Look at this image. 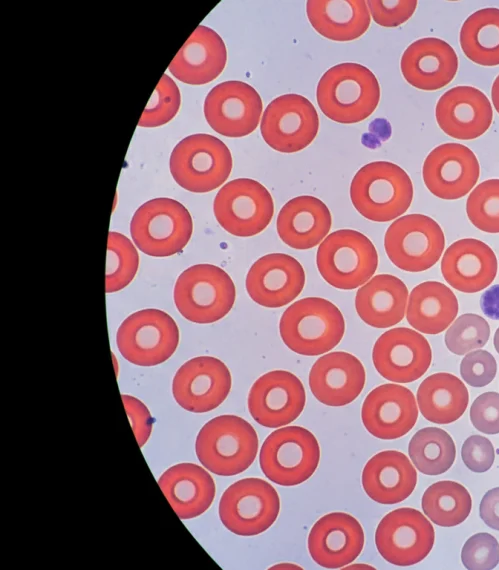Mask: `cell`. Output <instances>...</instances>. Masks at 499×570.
<instances>
[{
  "mask_svg": "<svg viewBox=\"0 0 499 570\" xmlns=\"http://www.w3.org/2000/svg\"><path fill=\"white\" fill-rule=\"evenodd\" d=\"M316 98L326 117L341 124H353L374 112L380 100V86L367 67L358 63H341L322 75Z\"/></svg>",
  "mask_w": 499,
  "mask_h": 570,
  "instance_id": "cell-1",
  "label": "cell"
},
{
  "mask_svg": "<svg viewBox=\"0 0 499 570\" xmlns=\"http://www.w3.org/2000/svg\"><path fill=\"white\" fill-rule=\"evenodd\" d=\"M280 336L293 352L305 356L324 354L341 341L345 321L331 301L306 297L291 304L282 314Z\"/></svg>",
  "mask_w": 499,
  "mask_h": 570,
  "instance_id": "cell-2",
  "label": "cell"
},
{
  "mask_svg": "<svg viewBox=\"0 0 499 570\" xmlns=\"http://www.w3.org/2000/svg\"><path fill=\"white\" fill-rule=\"evenodd\" d=\"M350 198L366 219L388 222L407 211L413 199V185L400 166L375 161L357 171L350 185Z\"/></svg>",
  "mask_w": 499,
  "mask_h": 570,
  "instance_id": "cell-3",
  "label": "cell"
},
{
  "mask_svg": "<svg viewBox=\"0 0 499 570\" xmlns=\"http://www.w3.org/2000/svg\"><path fill=\"white\" fill-rule=\"evenodd\" d=\"M258 437L253 426L235 415H221L199 431L195 452L200 463L219 476L242 473L253 463Z\"/></svg>",
  "mask_w": 499,
  "mask_h": 570,
  "instance_id": "cell-4",
  "label": "cell"
},
{
  "mask_svg": "<svg viewBox=\"0 0 499 570\" xmlns=\"http://www.w3.org/2000/svg\"><path fill=\"white\" fill-rule=\"evenodd\" d=\"M173 296L176 308L184 318L209 324L222 319L231 310L236 288L222 268L196 264L179 275Z\"/></svg>",
  "mask_w": 499,
  "mask_h": 570,
  "instance_id": "cell-5",
  "label": "cell"
},
{
  "mask_svg": "<svg viewBox=\"0 0 499 570\" xmlns=\"http://www.w3.org/2000/svg\"><path fill=\"white\" fill-rule=\"evenodd\" d=\"M193 231L189 211L177 200L155 198L143 203L130 222L134 244L154 257L171 256L182 251Z\"/></svg>",
  "mask_w": 499,
  "mask_h": 570,
  "instance_id": "cell-6",
  "label": "cell"
},
{
  "mask_svg": "<svg viewBox=\"0 0 499 570\" xmlns=\"http://www.w3.org/2000/svg\"><path fill=\"white\" fill-rule=\"evenodd\" d=\"M170 172L182 188L205 193L221 186L232 170V156L224 142L198 133L183 138L170 156Z\"/></svg>",
  "mask_w": 499,
  "mask_h": 570,
  "instance_id": "cell-7",
  "label": "cell"
},
{
  "mask_svg": "<svg viewBox=\"0 0 499 570\" xmlns=\"http://www.w3.org/2000/svg\"><path fill=\"white\" fill-rule=\"evenodd\" d=\"M316 264L331 286L351 290L364 285L375 273L378 255L371 240L352 229L332 232L319 245Z\"/></svg>",
  "mask_w": 499,
  "mask_h": 570,
  "instance_id": "cell-8",
  "label": "cell"
},
{
  "mask_svg": "<svg viewBox=\"0 0 499 570\" xmlns=\"http://www.w3.org/2000/svg\"><path fill=\"white\" fill-rule=\"evenodd\" d=\"M320 460V448L315 436L300 426L277 429L263 442L260 468L272 482L295 486L309 479Z\"/></svg>",
  "mask_w": 499,
  "mask_h": 570,
  "instance_id": "cell-9",
  "label": "cell"
},
{
  "mask_svg": "<svg viewBox=\"0 0 499 570\" xmlns=\"http://www.w3.org/2000/svg\"><path fill=\"white\" fill-rule=\"evenodd\" d=\"M179 343V329L173 318L159 309H143L129 315L119 326L116 344L120 354L138 366L165 362Z\"/></svg>",
  "mask_w": 499,
  "mask_h": 570,
  "instance_id": "cell-10",
  "label": "cell"
},
{
  "mask_svg": "<svg viewBox=\"0 0 499 570\" xmlns=\"http://www.w3.org/2000/svg\"><path fill=\"white\" fill-rule=\"evenodd\" d=\"M280 500L275 488L260 478H245L230 485L219 502V517L232 533L254 536L277 519Z\"/></svg>",
  "mask_w": 499,
  "mask_h": 570,
  "instance_id": "cell-11",
  "label": "cell"
},
{
  "mask_svg": "<svg viewBox=\"0 0 499 570\" xmlns=\"http://www.w3.org/2000/svg\"><path fill=\"white\" fill-rule=\"evenodd\" d=\"M216 220L228 233L251 237L263 231L274 213L269 191L258 181L238 178L226 183L213 203Z\"/></svg>",
  "mask_w": 499,
  "mask_h": 570,
  "instance_id": "cell-12",
  "label": "cell"
},
{
  "mask_svg": "<svg viewBox=\"0 0 499 570\" xmlns=\"http://www.w3.org/2000/svg\"><path fill=\"white\" fill-rule=\"evenodd\" d=\"M445 237L439 224L423 214H409L395 220L387 229L384 247L390 261L399 269L421 272L441 257Z\"/></svg>",
  "mask_w": 499,
  "mask_h": 570,
  "instance_id": "cell-13",
  "label": "cell"
},
{
  "mask_svg": "<svg viewBox=\"0 0 499 570\" xmlns=\"http://www.w3.org/2000/svg\"><path fill=\"white\" fill-rule=\"evenodd\" d=\"M435 541L433 526L418 510L398 508L385 515L375 533L379 554L396 566H411L422 561Z\"/></svg>",
  "mask_w": 499,
  "mask_h": 570,
  "instance_id": "cell-14",
  "label": "cell"
},
{
  "mask_svg": "<svg viewBox=\"0 0 499 570\" xmlns=\"http://www.w3.org/2000/svg\"><path fill=\"white\" fill-rule=\"evenodd\" d=\"M319 118L313 104L299 94H284L266 107L260 124L264 141L274 150L293 153L316 137Z\"/></svg>",
  "mask_w": 499,
  "mask_h": 570,
  "instance_id": "cell-15",
  "label": "cell"
},
{
  "mask_svg": "<svg viewBox=\"0 0 499 570\" xmlns=\"http://www.w3.org/2000/svg\"><path fill=\"white\" fill-rule=\"evenodd\" d=\"M259 93L242 81H225L207 94L203 111L210 127L226 137H243L259 125L262 113Z\"/></svg>",
  "mask_w": 499,
  "mask_h": 570,
  "instance_id": "cell-16",
  "label": "cell"
},
{
  "mask_svg": "<svg viewBox=\"0 0 499 570\" xmlns=\"http://www.w3.org/2000/svg\"><path fill=\"white\" fill-rule=\"evenodd\" d=\"M227 366L212 356H198L185 362L172 381V394L179 406L193 413L217 408L231 389Z\"/></svg>",
  "mask_w": 499,
  "mask_h": 570,
  "instance_id": "cell-17",
  "label": "cell"
},
{
  "mask_svg": "<svg viewBox=\"0 0 499 570\" xmlns=\"http://www.w3.org/2000/svg\"><path fill=\"white\" fill-rule=\"evenodd\" d=\"M305 401L300 379L291 372L275 370L254 382L248 395V409L260 425L278 428L294 421L303 411Z\"/></svg>",
  "mask_w": 499,
  "mask_h": 570,
  "instance_id": "cell-18",
  "label": "cell"
},
{
  "mask_svg": "<svg viewBox=\"0 0 499 570\" xmlns=\"http://www.w3.org/2000/svg\"><path fill=\"white\" fill-rule=\"evenodd\" d=\"M372 360L377 372L396 383L419 379L428 370L432 351L426 338L405 327L384 332L375 342Z\"/></svg>",
  "mask_w": 499,
  "mask_h": 570,
  "instance_id": "cell-19",
  "label": "cell"
},
{
  "mask_svg": "<svg viewBox=\"0 0 499 570\" xmlns=\"http://www.w3.org/2000/svg\"><path fill=\"white\" fill-rule=\"evenodd\" d=\"M480 167L475 154L459 143L435 147L426 157L422 176L427 189L446 200L465 196L476 184Z\"/></svg>",
  "mask_w": 499,
  "mask_h": 570,
  "instance_id": "cell-20",
  "label": "cell"
},
{
  "mask_svg": "<svg viewBox=\"0 0 499 570\" xmlns=\"http://www.w3.org/2000/svg\"><path fill=\"white\" fill-rule=\"evenodd\" d=\"M246 290L257 304L280 308L293 301L305 284V272L294 257L283 253L262 256L249 269Z\"/></svg>",
  "mask_w": 499,
  "mask_h": 570,
  "instance_id": "cell-21",
  "label": "cell"
},
{
  "mask_svg": "<svg viewBox=\"0 0 499 570\" xmlns=\"http://www.w3.org/2000/svg\"><path fill=\"white\" fill-rule=\"evenodd\" d=\"M418 408L413 393L398 384H383L366 396L361 419L376 438L391 440L407 434L415 425Z\"/></svg>",
  "mask_w": 499,
  "mask_h": 570,
  "instance_id": "cell-22",
  "label": "cell"
},
{
  "mask_svg": "<svg viewBox=\"0 0 499 570\" xmlns=\"http://www.w3.org/2000/svg\"><path fill=\"white\" fill-rule=\"evenodd\" d=\"M308 551L321 567L337 569L353 562L364 546V531L350 514L333 512L321 517L308 535Z\"/></svg>",
  "mask_w": 499,
  "mask_h": 570,
  "instance_id": "cell-23",
  "label": "cell"
},
{
  "mask_svg": "<svg viewBox=\"0 0 499 570\" xmlns=\"http://www.w3.org/2000/svg\"><path fill=\"white\" fill-rule=\"evenodd\" d=\"M363 364L347 352H331L313 364L309 387L314 397L327 406H344L354 401L364 388Z\"/></svg>",
  "mask_w": 499,
  "mask_h": 570,
  "instance_id": "cell-24",
  "label": "cell"
},
{
  "mask_svg": "<svg viewBox=\"0 0 499 570\" xmlns=\"http://www.w3.org/2000/svg\"><path fill=\"white\" fill-rule=\"evenodd\" d=\"M435 117L447 135L460 140H472L488 130L493 111L483 92L471 86H457L439 98Z\"/></svg>",
  "mask_w": 499,
  "mask_h": 570,
  "instance_id": "cell-25",
  "label": "cell"
},
{
  "mask_svg": "<svg viewBox=\"0 0 499 570\" xmlns=\"http://www.w3.org/2000/svg\"><path fill=\"white\" fill-rule=\"evenodd\" d=\"M401 72L413 87L433 91L448 85L458 69L454 49L445 41L425 37L411 43L401 57Z\"/></svg>",
  "mask_w": 499,
  "mask_h": 570,
  "instance_id": "cell-26",
  "label": "cell"
},
{
  "mask_svg": "<svg viewBox=\"0 0 499 570\" xmlns=\"http://www.w3.org/2000/svg\"><path fill=\"white\" fill-rule=\"evenodd\" d=\"M446 282L464 293H475L489 286L497 273V259L483 241L464 238L452 243L441 261Z\"/></svg>",
  "mask_w": 499,
  "mask_h": 570,
  "instance_id": "cell-27",
  "label": "cell"
},
{
  "mask_svg": "<svg viewBox=\"0 0 499 570\" xmlns=\"http://www.w3.org/2000/svg\"><path fill=\"white\" fill-rule=\"evenodd\" d=\"M227 50L213 29L199 25L169 64V71L179 81L203 85L215 80L225 68Z\"/></svg>",
  "mask_w": 499,
  "mask_h": 570,
  "instance_id": "cell-28",
  "label": "cell"
},
{
  "mask_svg": "<svg viewBox=\"0 0 499 570\" xmlns=\"http://www.w3.org/2000/svg\"><path fill=\"white\" fill-rule=\"evenodd\" d=\"M158 484L180 519L203 514L215 497L213 478L193 463H180L168 468L160 476Z\"/></svg>",
  "mask_w": 499,
  "mask_h": 570,
  "instance_id": "cell-29",
  "label": "cell"
},
{
  "mask_svg": "<svg viewBox=\"0 0 499 570\" xmlns=\"http://www.w3.org/2000/svg\"><path fill=\"white\" fill-rule=\"evenodd\" d=\"M332 217L320 199L302 195L289 200L278 213L277 233L294 249H310L318 245L331 229Z\"/></svg>",
  "mask_w": 499,
  "mask_h": 570,
  "instance_id": "cell-30",
  "label": "cell"
},
{
  "mask_svg": "<svg viewBox=\"0 0 499 570\" xmlns=\"http://www.w3.org/2000/svg\"><path fill=\"white\" fill-rule=\"evenodd\" d=\"M417 473L405 454L387 450L374 455L363 468L365 493L380 504H395L413 492Z\"/></svg>",
  "mask_w": 499,
  "mask_h": 570,
  "instance_id": "cell-31",
  "label": "cell"
},
{
  "mask_svg": "<svg viewBox=\"0 0 499 570\" xmlns=\"http://www.w3.org/2000/svg\"><path fill=\"white\" fill-rule=\"evenodd\" d=\"M407 299L408 289L401 279L379 274L358 289L355 309L367 325L387 328L403 319Z\"/></svg>",
  "mask_w": 499,
  "mask_h": 570,
  "instance_id": "cell-32",
  "label": "cell"
},
{
  "mask_svg": "<svg viewBox=\"0 0 499 570\" xmlns=\"http://www.w3.org/2000/svg\"><path fill=\"white\" fill-rule=\"evenodd\" d=\"M306 12L313 28L334 41L357 39L370 25V12L364 0H309Z\"/></svg>",
  "mask_w": 499,
  "mask_h": 570,
  "instance_id": "cell-33",
  "label": "cell"
},
{
  "mask_svg": "<svg viewBox=\"0 0 499 570\" xmlns=\"http://www.w3.org/2000/svg\"><path fill=\"white\" fill-rule=\"evenodd\" d=\"M458 308L457 298L449 287L437 281H426L411 291L406 318L419 332L438 334L452 323Z\"/></svg>",
  "mask_w": 499,
  "mask_h": 570,
  "instance_id": "cell-34",
  "label": "cell"
},
{
  "mask_svg": "<svg viewBox=\"0 0 499 570\" xmlns=\"http://www.w3.org/2000/svg\"><path fill=\"white\" fill-rule=\"evenodd\" d=\"M417 402L423 417L437 424H449L465 412L469 394L464 383L450 373H435L422 381Z\"/></svg>",
  "mask_w": 499,
  "mask_h": 570,
  "instance_id": "cell-35",
  "label": "cell"
},
{
  "mask_svg": "<svg viewBox=\"0 0 499 570\" xmlns=\"http://www.w3.org/2000/svg\"><path fill=\"white\" fill-rule=\"evenodd\" d=\"M460 45L474 63L499 65V9L484 8L471 14L460 30Z\"/></svg>",
  "mask_w": 499,
  "mask_h": 570,
  "instance_id": "cell-36",
  "label": "cell"
},
{
  "mask_svg": "<svg viewBox=\"0 0 499 570\" xmlns=\"http://www.w3.org/2000/svg\"><path fill=\"white\" fill-rule=\"evenodd\" d=\"M425 515L436 525L456 526L469 515L472 501L467 489L454 481H439L430 485L422 497Z\"/></svg>",
  "mask_w": 499,
  "mask_h": 570,
  "instance_id": "cell-37",
  "label": "cell"
},
{
  "mask_svg": "<svg viewBox=\"0 0 499 570\" xmlns=\"http://www.w3.org/2000/svg\"><path fill=\"white\" fill-rule=\"evenodd\" d=\"M408 453L416 469L426 475H439L453 464L456 448L443 429L427 427L417 431L409 442Z\"/></svg>",
  "mask_w": 499,
  "mask_h": 570,
  "instance_id": "cell-38",
  "label": "cell"
},
{
  "mask_svg": "<svg viewBox=\"0 0 499 570\" xmlns=\"http://www.w3.org/2000/svg\"><path fill=\"white\" fill-rule=\"evenodd\" d=\"M139 256L135 246L123 234L109 232L105 273V291L113 293L126 287L135 277Z\"/></svg>",
  "mask_w": 499,
  "mask_h": 570,
  "instance_id": "cell-39",
  "label": "cell"
},
{
  "mask_svg": "<svg viewBox=\"0 0 499 570\" xmlns=\"http://www.w3.org/2000/svg\"><path fill=\"white\" fill-rule=\"evenodd\" d=\"M470 222L479 230L499 233V179L480 183L466 202Z\"/></svg>",
  "mask_w": 499,
  "mask_h": 570,
  "instance_id": "cell-40",
  "label": "cell"
},
{
  "mask_svg": "<svg viewBox=\"0 0 499 570\" xmlns=\"http://www.w3.org/2000/svg\"><path fill=\"white\" fill-rule=\"evenodd\" d=\"M490 336L487 321L473 313L459 316L445 334V344L449 351L457 355L483 347Z\"/></svg>",
  "mask_w": 499,
  "mask_h": 570,
  "instance_id": "cell-41",
  "label": "cell"
},
{
  "mask_svg": "<svg viewBox=\"0 0 499 570\" xmlns=\"http://www.w3.org/2000/svg\"><path fill=\"white\" fill-rule=\"evenodd\" d=\"M180 91L176 83L163 74L138 122L140 127H158L169 122L180 107Z\"/></svg>",
  "mask_w": 499,
  "mask_h": 570,
  "instance_id": "cell-42",
  "label": "cell"
},
{
  "mask_svg": "<svg viewBox=\"0 0 499 570\" xmlns=\"http://www.w3.org/2000/svg\"><path fill=\"white\" fill-rule=\"evenodd\" d=\"M463 565L470 570H491L499 563V544L489 533L471 536L461 551Z\"/></svg>",
  "mask_w": 499,
  "mask_h": 570,
  "instance_id": "cell-43",
  "label": "cell"
},
{
  "mask_svg": "<svg viewBox=\"0 0 499 570\" xmlns=\"http://www.w3.org/2000/svg\"><path fill=\"white\" fill-rule=\"evenodd\" d=\"M496 372V360L485 350L467 353L460 364L461 377L472 387L488 385L494 379Z\"/></svg>",
  "mask_w": 499,
  "mask_h": 570,
  "instance_id": "cell-44",
  "label": "cell"
},
{
  "mask_svg": "<svg viewBox=\"0 0 499 570\" xmlns=\"http://www.w3.org/2000/svg\"><path fill=\"white\" fill-rule=\"evenodd\" d=\"M373 20L383 27H396L406 22L417 7L415 0L366 1Z\"/></svg>",
  "mask_w": 499,
  "mask_h": 570,
  "instance_id": "cell-45",
  "label": "cell"
},
{
  "mask_svg": "<svg viewBox=\"0 0 499 570\" xmlns=\"http://www.w3.org/2000/svg\"><path fill=\"white\" fill-rule=\"evenodd\" d=\"M470 419L480 432L499 433V393L485 392L479 395L471 405Z\"/></svg>",
  "mask_w": 499,
  "mask_h": 570,
  "instance_id": "cell-46",
  "label": "cell"
},
{
  "mask_svg": "<svg viewBox=\"0 0 499 570\" xmlns=\"http://www.w3.org/2000/svg\"><path fill=\"white\" fill-rule=\"evenodd\" d=\"M461 456L464 464L473 472H485L491 468L495 458L492 443L480 435L468 437L462 445Z\"/></svg>",
  "mask_w": 499,
  "mask_h": 570,
  "instance_id": "cell-47",
  "label": "cell"
},
{
  "mask_svg": "<svg viewBox=\"0 0 499 570\" xmlns=\"http://www.w3.org/2000/svg\"><path fill=\"white\" fill-rule=\"evenodd\" d=\"M122 401L129 417L137 442L142 447L152 430V417L147 407L133 396L122 395Z\"/></svg>",
  "mask_w": 499,
  "mask_h": 570,
  "instance_id": "cell-48",
  "label": "cell"
},
{
  "mask_svg": "<svg viewBox=\"0 0 499 570\" xmlns=\"http://www.w3.org/2000/svg\"><path fill=\"white\" fill-rule=\"evenodd\" d=\"M480 517L489 527L499 530V487L489 490L480 503Z\"/></svg>",
  "mask_w": 499,
  "mask_h": 570,
  "instance_id": "cell-49",
  "label": "cell"
},
{
  "mask_svg": "<svg viewBox=\"0 0 499 570\" xmlns=\"http://www.w3.org/2000/svg\"><path fill=\"white\" fill-rule=\"evenodd\" d=\"M483 313L493 320H499V284L486 290L480 300Z\"/></svg>",
  "mask_w": 499,
  "mask_h": 570,
  "instance_id": "cell-50",
  "label": "cell"
},
{
  "mask_svg": "<svg viewBox=\"0 0 499 570\" xmlns=\"http://www.w3.org/2000/svg\"><path fill=\"white\" fill-rule=\"evenodd\" d=\"M491 97L493 105L496 111L499 113V75L493 82L492 89H491Z\"/></svg>",
  "mask_w": 499,
  "mask_h": 570,
  "instance_id": "cell-51",
  "label": "cell"
},
{
  "mask_svg": "<svg viewBox=\"0 0 499 570\" xmlns=\"http://www.w3.org/2000/svg\"><path fill=\"white\" fill-rule=\"evenodd\" d=\"M494 347L499 354V328L496 330L494 334Z\"/></svg>",
  "mask_w": 499,
  "mask_h": 570,
  "instance_id": "cell-52",
  "label": "cell"
}]
</instances>
